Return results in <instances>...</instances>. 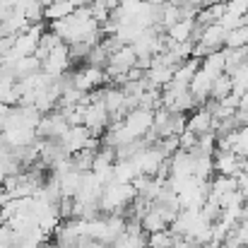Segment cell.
Here are the masks:
<instances>
[{"label":"cell","instance_id":"9c48e42d","mask_svg":"<svg viewBox=\"0 0 248 248\" xmlns=\"http://www.w3.org/2000/svg\"><path fill=\"white\" fill-rule=\"evenodd\" d=\"M224 41H227V29L219 27V24L205 27V34H202V39H200V44H205V46H210V48H215V51H222V48H224Z\"/></svg>","mask_w":248,"mask_h":248},{"label":"cell","instance_id":"5b68a950","mask_svg":"<svg viewBox=\"0 0 248 248\" xmlns=\"http://www.w3.org/2000/svg\"><path fill=\"white\" fill-rule=\"evenodd\" d=\"M212 164H215V173H217V176H232V178H236V176L244 171V159H241L236 152L215 150Z\"/></svg>","mask_w":248,"mask_h":248},{"label":"cell","instance_id":"9a60e30c","mask_svg":"<svg viewBox=\"0 0 248 248\" xmlns=\"http://www.w3.org/2000/svg\"><path fill=\"white\" fill-rule=\"evenodd\" d=\"M147 234H121L113 244H111V248H147V239H145Z\"/></svg>","mask_w":248,"mask_h":248},{"label":"cell","instance_id":"8fae6325","mask_svg":"<svg viewBox=\"0 0 248 248\" xmlns=\"http://www.w3.org/2000/svg\"><path fill=\"white\" fill-rule=\"evenodd\" d=\"M224 12H227L224 2H215V5H207V7L198 10L195 22H198V24H202V27H210V24H217V22L222 19V15H224Z\"/></svg>","mask_w":248,"mask_h":248},{"label":"cell","instance_id":"d6986e66","mask_svg":"<svg viewBox=\"0 0 248 248\" xmlns=\"http://www.w3.org/2000/svg\"><path fill=\"white\" fill-rule=\"evenodd\" d=\"M24 17H27V24H41V22H46L44 19V5H41V0H34L24 10Z\"/></svg>","mask_w":248,"mask_h":248},{"label":"cell","instance_id":"5bb4252c","mask_svg":"<svg viewBox=\"0 0 248 248\" xmlns=\"http://www.w3.org/2000/svg\"><path fill=\"white\" fill-rule=\"evenodd\" d=\"M232 94V78L227 75V73H222L219 78H215V82H212V89H210V99H217V101H222V99H227Z\"/></svg>","mask_w":248,"mask_h":248},{"label":"cell","instance_id":"7a4b0ae2","mask_svg":"<svg viewBox=\"0 0 248 248\" xmlns=\"http://www.w3.org/2000/svg\"><path fill=\"white\" fill-rule=\"evenodd\" d=\"M108 111L104 108V104H89L84 106V116H82V125L94 135V138H101L104 130L108 128Z\"/></svg>","mask_w":248,"mask_h":248},{"label":"cell","instance_id":"277c9868","mask_svg":"<svg viewBox=\"0 0 248 248\" xmlns=\"http://www.w3.org/2000/svg\"><path fill=\"white\" fill-rule=\"evenodd\" d=\"M70 70V48L68 44H61L58 48H53L48 53V58L41 63V73L51 75V78H61L63 73Z\"/></svg>","mask_w":248,"mask_h":248},{"label":"cell","instance_id":"e0dca14e","mask_svg":"<svg viewBox=\"0 0 248 248\" xmlns=\"http://www.w3.org/2000/svg\"><path fill=\"white\" fill-rule=\"evenodd\" d=\"M176 239L178 236L171 229H164V232H157V234H150L147 236V248H173Z\"/></svg>","mask_w":248,"mask_h":248},{"label":"cell","instance_id":"30bf717a","mask_svg":"<svg viewBox=\"0 0 248 248\" xmlns=\"http://www.w3.org/2000/svg\"><path fill=\"white\" fill-rule=\"evenodd\" d=\"M12 70H15L17 82H22V80H27V78L41 73V61H36L34 56H27V58H19V61L12 65Z\"/></svg>","mask_w":248,"mask_h":248},{"label":"cell","instance_id":"44dd1931","mask_svg":"<svg viewBox=\"0 0 248 248\" xmlns=\"http://www.w3.org/2000/svg\"><path fill=\"white\" fill-rule=\"evenodd\" d=\"M12 12H15V2H12V0H0V24H2L5 19H10Z\"/></svg>","mask_w":248,"mask_h":248},{"label":"cell","instance_id":"ac0fdd59","mask_svg":"<svg viewBox=\"0 0 248 248\" xmlns=\"http://www.w3.org/2000/svg\"><path fill=\"white\" fill-rule=\"evenodd\" d=\"M241 46H248V27H239V29L227 31L224 48H241Z\"/></svg>","mask_w":248,"mask_h":248},{"label":"cell","instance_id":"cb8c5ba5","mask_svg":"<svg viewBox=\"0 0 248 248\" xmlns=\"http://www.w3.org/2000/svg\"><path fill=\"white\" fill-rule=\"evenodd\" d=\"M246 248H248V246H246Z\"/></svg>","mask_w":248,"mask_h":248},{"label":"cell","instance_id":"2e32d148","mask_svg":"<svg viewBox=\"0 0 248 248\" xmlns=\"http://www.w3.org/2000/svg\"><path fill=\"white\" fill-rule=\"evenodd\" d=\"M94 155H96V152H92V150H80V152L70 155V164H73V169H75L78 173H87V171H92Z\"/></svg>","mask_w":248,"mask_h":248},{"label":"cell","instance_id":"4fadbf2b","mask_svg":"<svg viewBox=\"0 0 248 248\" xmlns=\"http://www.w3.org/2000/svg\"><path fill=\"white\" fill-rule=\"evenodd\" d=\"M193 22H195V19H181V22H176L173 27L166 29V39H171L173 44L188 41V39H190V31H193Z\"/></svg>","mask_w":248,"mask_h":248},{"label":"cell","instance_id":"7c38bea8","mask_svg":"<svg viewBox=\"0 0 248 248\" xmlns=\"http://www.w3.org/2000/svg\"><path fill=\"white\" fill-rule=\"evenodd\" d=\"M111 173H113V183H133L140 173H138V166L133 164L130 159L128 162H116L113 169H111Z\"/></svg>","mask_w":248,"mask_h":248},{"label":"cell","instance_id":"ffe728a7","mask_svg":"<svg viewBox=\"0 0 248 248\" xmlns=\"http://www.w3.org/2000/svg\"><path fill=\"white\" fill-rule=\"evenodd\" d=\"M232 234H234V239H236L241 246L246 248L248 246V219H241V222L232 229Z\"/></svg>","mask_w":248,"mask_h":248},{"label":"cell","instance_id":"6da1fadb","mask_svg":"<svg viewBox=\"0 0 248 248\" xmlns=\"http://www.w3.org/2000/svg\"><path fill=\"white\" fill-rule=\"evenodd\" d=\"M68 121L61 111H51L46 116H41L39 125H36V140H51V138H63L68 130Z\"/></svg>","mask_w":248,"mask_h":248},{"label":"cell","instance_id":"603a6c76","mask_svg":"<svg viewBox=\"0 0 248 248\" xmlns=\"http://www.w3.org/2000/svg\"><path fill=\"white\" fill-rule=\"evenodd\" d=\"M39 248H58V246H56V244H48V241H44V244H41Z\"/></svg>","mask_w":248,"mask_h":248},{"label":"cell","instance_id":"7402d4cb","mask_svg":"<svg viewBox=\"0 0 248 248\" xmlns=\"http://www.w3.org/2000/svg\"><path fill=\"white\" fill-rule=\"evenodd\" d=\"M99 2H101V5H104V7L108 10V12H113V10H116V7L121 5V0H99Z\"/></svg>","mask_w":248,"mask_h":248},{"label":"cell","instance_id":"ba28073f","mask_svg":"<svg viewBox=\"0 0 248 248\" xmlns=\"http://www.w3.org/2000/svg\"><path fill=\"white\" fill-rule=\"evenodd\" d=\"M140 224H142V232L145 234H157V232H164L169 229V222H166V217L155 207V205H150L147 207V212L142 215V219H140Z\"/></svg>","mask_w":248,"mask_h":248},{"label":"cell","instance_id":"3957f363","mask_svg":"<svg viewBox=\"0 0 248 248\" xmlns=\"http://www.w3.org/2000/svg\"><path fill=\"white\" fill-rule=\"evenodd\" d=\"M152 121H155V111L135 108V111H130V113L123 118V130H125L133 140H140V138L152 128Z\"/></svg>","mask_w":248,"mask_h":248},{"label":"cell","instance_id":"52a82bcc","mask_svg":"<svg viewBox=\"0 0 248 248\" xmlns=\"http://www.w3.org/2000/svg\"><path fill=\"white\" fill-rule=\"evenodd\" d=\"M75 2L73 0H53L51 5L44 7V19L46 22H61V19H68L73 12H75Z\"/></svg>","mask_w":248,"mask_h":248},{"label":"cell","instance_id":"8992f818","mask_svg":"<svg viewBox=\"0 0 248 248\" xmlns=\"http://www.w3.org/2000/svg\"><path fill=\"white\" fill-rule=\"evenodd\" d=\"M215 128V118L205 111V108H195L188 118H186V130H190L193 135H207Z\"/></svg>","mask_w":248,"mask_h":248}]
</instances>
